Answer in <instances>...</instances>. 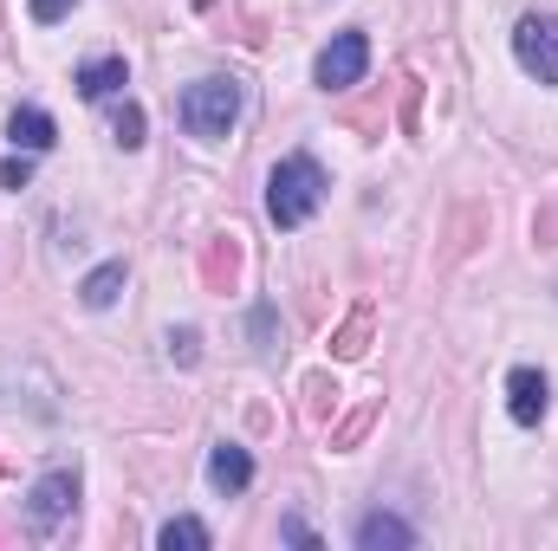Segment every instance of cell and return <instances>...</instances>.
I'll list each match as a JSON object with an SVG mask.
<instances>
[{
	"mask_svg": "<svg viewBox=\"0 0 558 551\" xmlns=\"http://www.w3.org/2000/svg\"><path fill=\"white\" fill-rule=\"evenodd\" d=\"M325 195H331V175L305 149L299 156H279L274 175H267V215H274V228H305L325 208Z\"/></svg>",
	"mask_w": 558,
	"mask_h": 551,
	"instance_id": "6da1fadb",
	"label": "cell"
},
{
	"mask_svg": "<svg viewBox=\"0 0 558 551\" xmlns=\"http://www.w3.org/2000/svg\"><path fill=\"white\" fill-rule=\"evenodd\" d=\"M241 105H247V91H241V78H195L189 91H182V105H175V118H182V131L202 143H221L234 131V118H241Z\"/></svg>",
	"mask_w": 558,
	"mask_h": 551,
	"instance_id": "7a4b0ae2",
	"label": "cell"
},
{
	"mask_svg": "<svg viewBox=\"0 0 558 551\" xmlns=\"http://www.w3.org/2000/svg\"><path fill=\"white\" fill-rule=\"evenodd\" d=\"M364 72H371V39H364L357 26L331 33V46L312 59V85H318V91H351Z\"/></svg>",
	"mask_w": 558,
	"mask_h": 551,
	"instance_id": "3957f363",
	"label": "cell"
},
{
	"mask_svg": "<svg viewBox=\"0 0 558 551\" xmlns=\"http://www.w3.org/2000/svg\"><path fill=\"white\" fill-rule=\"evenodd\" d=\"M72 506H78V474H65V467L39 474L33 493H26V532L33 539H52L59 519H72Z\"/></svg>",
	"mask_w": 558,
	"mask_h": 551,
	"instance_id": "277c9868",
	"label": "cell"
},
{
	"mask_svg": "<svg viewBox=\"0 0 558 551\" xmlns=\"http://www.w3.org/2000/svg\"><path fill=\"white\" fill-rule=\"evenodd\" d=\"M513 59H520L526 78L558 85V13H526L513 26Z\"/></svg>",
	"mask_w": 558,
	"mask_h": 551,
	"instance_id": "5b68a950",
	"label": "cell"
},
{
	"mask_svg": "<svg viewBox=\"0 0 558 551\" xmlns=\"http://www.w3.org/2000/svg\"><path fill=\"white\" fill-rule=\"evenodd\" d=\"M553 409V383H546V370H533V364H520L513 377H507V415L520 421V428H539Z\"/></svg>",
	"mask_w": 558,
	"mask_h": 551,
	"instance_id": "8992f818",
	"label": "cell"
},
{
	"mask_svg": "<svg viewBox=\"0 0 558 551\" xmlns=\"http://www.w3.org/2000/svg\"><path fill=\"white\" fill-rule=\"evenodd\" d=\"M208 487H215V493H247V487H254V454H247L241 441H215V454H208Z\"/></svg>",
	"mask_w": 558,
	"mask_h": 551,
	"instance_id": "52a82bcc",
	"label": "cell"
},
{
	"mask_svg": "<svg viewBox=\"0 0 558 551\" xmlns=\"http://www.w3.org/2000/svg\"><path fill=\"white\" fill-rule=\"evenodd\" d=\"M351 539H357V551H410L416 546V526L397 519V513H364Z\"/></svg>",
	"mask_w": 558,
	"mask_h": 551,
	"instance_id": "ba28073f",
	"label": "cell"
},
{
	"mask_svg": "<svg viewBox=\"0 0 558 551\" xmlns=\"http://www.w3.org/2000/svg\"><path fill=\"white\" fill-rule=\"evenodd\" d=\"M131 85V65H124V52H105V59H92V65H78V98H92V105H105V98H118Z\"/></svg>",
	"mask_w": 558,
	"mask_h": 551,
	"instance_id": "9c48e42d",
	"label": "cell"
},
{
	"mask_svg": "<svg viewBox=\"0 0 558 551\" xmlns=\"http://www.w3.org/2000/svg\"><path fill=\"white\" fill-rule=\"evenodd\" d=\"M7 137H13V149L39 156V149H52V118H46L39 105H20V111L7 118Z\"/></svg>",
	"mask_w": 558,
	"mask_h": 551,
	"instance_id": "30bf717a",
	"label": "cell"
},
{
	"mask_svg": "<svg viewBox=\"0 0 558 551\" xmlns=\"http://www.w3.org/2000/svg\"><path fill=\"white\" fill-rule=\"evenodd\" d=\"M124 279H131V273H124V260H105L98 273L78 285V298H85L92 311H111V305H118V292H124Z\"/></svg>",
	"mask_w": 558,
	"mask_h": 551,
	"instance_id": "8fae6325",
	"label": "cell"
},
{
	"mask_svg": "<svg viewBox=\"0 0 558 551\" xmlns=\"http://www.w3.org/2000/svg\"><path fill=\"white\" fill-rule=\"evenodd\" d=\"M156 546L162 551H208L215 546V532H208L202 519H169V526L156 532Z\"/></svg>",
	"mask_w": 558,
	"mask_h": 551,
	"instance_id": "7c38bea8",
	"label": "cell"
},
{
	"mask_svg": "<svg viewBox=\"0 0 558 551\" xmlns=\"http://www.w3.org/2000/svg\"><path fill=\"white\" fill-rule=\"evenodd\" d=\"M111 131H118V143H124V149H137V143H143V111H137V105H124Z\"/></svg>",
	"mask_w": 558,
	"mask_h": 551,
	"instance_id": "4fadbf2b",
	"label": "cell"
},
{
	"mask_svg": "<svg viewBox=\"0 0 558 551\" xmlns=\"http://www.w3.org/2000/svg\"><path fill=\"white\" fill-rule=\"evenodd\" d=\"M26 182H33V162L26 156H7L0 162V188H26Z\"/></svg>",
	"mask_w": 558,
	"mask_h": 551,
	"instance_id": "5bb4252c",
	"label": "cell"
},
{
	"mask_svg": "<svg viewBox=\"0 0 558 551\" xmlns=\"http://www.w3.org/2000/svg\"><path fill=\"white\" fill-rule=\"evenodd\" d=\"M26 7H33V20H39V26H59L78 0H26Z\"/></svg>",
	"mask_w": 558,
	"mask_h": 551,
	"instance_id": "9a60e30c",
	"label": "cell"
},
{
	"mask_svg": "<svg viewBox=\"0 0 558 551\" xmlns=\"http://www.w3.org/2000/svg\"><path fill=\"white\" fill-rule=\"evenodd\" d=\"M279 539H286V546H318V539H312V526H305V519H279Z\"/></svg>",
	"mask_w": 558,
	"mask_h": 551,
	"instance_id": "2e32d148",
	"label": "cell"
}]
</instances>
